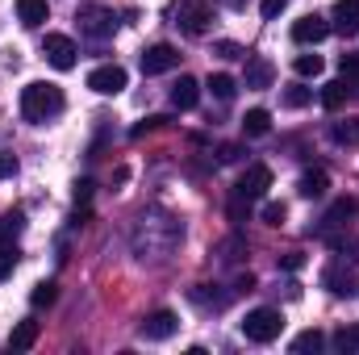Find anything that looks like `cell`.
Instances as JSON below:
<instances>
[{"label":"cell","mask_w":359,"mask_h":355,"mask_svg":"<svg viewBox=\"0 0 359 355\" xmlns=\"http://www.w3.org/2000/svg\"><path fill=\"white\" fill-rule=\"evenodd\" d=\"M180 222L172 213H159V209H151V213H142L138 217V226H134V251H138V260H151V255H168L172 247L180 243Z\"/></svg>","instance_id":"6da1fadb"},{"label":"cell","mask_w":359,"mask_h":355,"mask_svg":"<svg viewBox=\"0 0 359 355\" xmlns=\"http://www.w3.org/2000/svg\"><path fill=\"white\" fill-rule=\"evenodd\" d=\"M63 88L59 84H46V80H34V84H25L21 88V117L29 121V126H46V121H55L59 113H63Z\"/></svg>","instance_id":"7a4b0ae2"},{"label":"cell","mask_w":359,"mask_h":355,"mask_svg":"<svg viewBox=\"0 0 359 355\" xmlns=\"http://www.w3.org/2000/svg\"><path fill=\"white\" fill-rule=\"evenodd\" d=\"M280 330H284V314L271 309V305H259L243 318V335L251 343H271V339H280Z\"/></svg>","instance_id":"3957f363"},{"label":"cell","mask_w":359,"mask_h":355,"mask_svg":"<svg viewBox=\"0 0 359 355\" xmlns=\"http://www.w3.org/2000/svg\"><path fill=\"white\" fill-rule=\"evenodd\" d=\"M76 21H80V34H88V38H113V29H117V17H113V8H104V4H80L76 8Z\"/></svg>","instance_id":"277c9868"},{"label":"cell","mask_w":359,"mask_h":355,"mask_svg":"<svg viewBox=\"0 0 359 355\" xmlns=\"http://www.w3.org/2000/svg\"><path fill=\"white\" fill-rule=\"evenodd\" d=\"M209 21H213V4H209V0H180L176 25L188 38H201V34L209 29Z\"/></svg>","instance_id":"5b68a950"},{"label":"cell","mask_w":359,"mask_h":355,"mask_svg":"<svg viewBox=\"0 0 359 355\" xmlns=\"http://www.w3.org/2000/svg\"><path fill=\"white\" fill-rule=\"evenodd\" d=\"M42 55H46V63L55 67V72H72L76 67V42L67 38V34H46L42 38Z\"/></svg>","instance_id":"8992f818"},{"label":"cell","mask_w":359,"mask_h":355,"mask_svg":"<svg viewBox=\"0 0 359 355\" xmlns=\"http://www.w3.org/2000/svg\"><path fill=\"white\" fill-rule=\"evenodd\" d=\"M268 188H271V168L268 163H251V168L238 176V184H234V196L251 205V201H259Z\"/></svg>","instance_id":"52a82bcc"},{"label":"cell","mask_w":359,"mask_h":355,"mask_svg":"<svg viewBox=\"0 0 359 355\" xmlns=\"http://www.w3.org/2000/svg\"><path fill=\"white\" fill-rule=\"evenodd\" d=\"M176 330H180V318L172 309H155V314H147L142 326H138V335H142L147 343H163V339H172Z\"/></svg>","instance_id":"ba28073f"},{"label":"cell","mask_w":359,"mask_h":355,"mask_svg":"<svg viewBox=\"0 0 359 355\" xmlns=\"http://www.w3.org/2000/svg\"><path fill=\"white\" fill-rule=\"evenodd\" d=\"M172 67H180V51L172 42H155L142 51V76H163Z\"/></svg>","instance_id":"9c48e42d"},{"label":"cell","mask_w":359,"mask_h":355,"mask_svg":"<svg viewBox=\"0 0 359 355\" xmlns=\"http://www.w3.org/2000/svg\"><path fill=\"white\" fill-rule=\"evenodd\" d=\"M126 67H117V63H104V67H96V72H88V88L96 92V96H117V92L126 88Z\"/></svg>","instance_id":"30bf717a"},{"label":"cell","mask_w":359,"mask_h":355,"mask_svg":"<svg viewBox=\"0 0 359 355\" xmlns=\"http://www.w3.org/2000/svg\"><path fill=\"white\" fill-rule=\"evenodd\" d=\"M326 34H330V21L318 17V13H305V17L292 25V42H297V46H318Z\"/></svg>","instance_id":"8fae6325"},{"label":"cell","mask_w":359,"mask_h":355,"mask_svg":"<svg viewBox=\"0 0 359 355\" xmlns=\"http://www.w3.org/2000/svg\"><path fill=\"white\" fill-rule=\"evenodd\" d=\"M271 80H276V67L264 55H251L247 59V88H271Z\"/></svg>","instance_id":"7c38bea8"},{"label":"cell","mask_w":359,"mask_h":355,"mask_svg":"<svg viewBox=\"0 0 359 355\" xmlns=\"http://www.w3.org/2000/svg\"><path fill=\"white\" fill-rule=\"evenodd\" d=\"M46 17H50V4H46V0H17V21H21L25 29H38Z\"/></svg>","instance_id":"4fadbf2b"},{"label":"cell","mask_w":359,"mask_h":355,"mask_svg":"<svg viewBox=\"0 0 359 355\" xmlns=\"http://www.w3.org/2000/svg\"><path fill=\"white\" fill-rule=\"evenodd\" d=\"M330 21H334L339 34H355L359 29V0H339L334 13H330Z\"/></svg>","instance_id":"5bb4252c"},{"label":"cell","mask_w":359,"mask_h":355,"mask_svg":"<svg viewBox=\"0 0 359 355\" xmlns=\"http://www.w3.org/2000/svg\"><path fill=\"white\" fill-rule=\"evenodd\" d=\"M196 100H201V84L192 76H180L176 84H172V105L176 109H196Z\"/></svg>","instance_id":"9a60e30c"},{"label":"cell","mask_w":359,"mask_h":355,"mask_svg":"<svg viewBox=\"0 0 359 355\" xmlns=\"http://www.w3.org/2000/svg\"><path fill=\"white\" fill-rule=\"evenodd\" d=\"M347 96H351V84L347 80H330V84H322V109L326 113H339L347 105Z\"/></svg>","instance_id":"2e32d148"},{"label":"cell","mask_w":359,"mask_h":355,"mask_svg":"<svg viewBox=\"0 0 359 355\" xmlns=\"http://www.w3.org/2000/svg\"><path fill=\"white\" fill-rule=\"evenodd\" d=\"M34 343H38V322H34V318L17 322V326H13V335H8V347H13V351H29Z\"/></svg>","instance_id":"e0dca14e"},{"label":"cell","mask_w":359,"mask_h":355,"mask_svg":"<svg viewBox=\"0 0 359 355\" xmlns=\"http://www.w3.org/2000/svg\"><path fill=\"white\" fill-rule=\"evenodd\" d=\"M326 188H330V176L318 168V172H305L301 184H297V192L305 196V201H318V196H326Z\"/></svg>","instance_id":"ac0fdd59"},{"label":"cell","mask_w":359,"mask_h":355,"mask_svg":"<svg viewBox=\"0 0 359 355\" xmlns=\"http://www.w3.org/2000/svg\"><path fill=\"white\" fill-rule=\"evenodd\" d=\"M355 209H359V205L351 201V196H343V201H334V205H330V213L322 217V234H326V230H334V226H347V217H351Z\"/></svg>","instance_id":"d6986e66"},{"label":"cell","mask_w":359,"mask_h":355,"mask_svg":"<svg viewBox=\"0 0 359 355\" xmlns=\"http://www.w3.org/2000/svg\"><path fill=\"white\" fill-rule=\"evenodd\" d=\"M243 130L251 134V138H264L271 130V113L268 109H247V117H243Z\"/></svg>","instance_id":"ffe728a7"},{"label":"cell","mask_w":359,"mask_h":355,"mask_svg":"<svg viewBox=\"0 0 359 355\" xmlns=\"http://www.w3.org/2000/svg\"><path fill=\"white\" fill-rule=\"evenodd\" d=\"M322 347H326V335H322V330H301V335L292 339V355H309V351L318 355Z\"/></svg>","instance_id":"44dd1931"},{"label":"cell","mask_w":359,"mask_h":355,"mask_svg":"<svg viewBox=\"0 0 359 355\" xmlns=\"http://www.w3.org/2000/svg\"><path fill=\"white\" fill-rule=\"evenodd\" d=\"M21 230H25V213H21V209H13V213H0V243H13V239H21Z\"/></svg>","instance_id":"7402d4cb"},{"label":"cell","mask_w":359,"mask_h":355,"mask_svg":"<svg viewBox=\"0 0 359 355\" xmlns=\"http://www.w3.org/2000/svg\"><path fill=\"white\" fill-rule=\"evenodd\" d=\"M322 67H326V63H322V55H297V59H292V72H297L301 80H318V76H322Z\"/></svg>","instance_id":"603a6c76"},{"label":"cell","mask_w":359,"mask_h":355,"mask_svg":"<svg viewBox=\"0 0 359 355\" xmlns=\"http://www.w3.org/2000/svg\"><path fill=\"white\" fill-rule=\"evenodd\" d=\"M205 88H209L213 96H217V100H222V105H226V100H234V92H238V84H234V76L217 72V76H209V84H205Z\"/></svg>","instance_id":"cb8c5ba5"},{"label":"cell","mask_w":359,"mask_h":355,"mask_svg":"<svg viewBox=\"0 0 359 355\" xmlns=\"http://www.w3.org/2000/svg\"><path fill=\"white\" fill-rule=\"evenodd\" d=\"M322 284H326L334 297H347V293H351V276L339 272V267H326V272H322Z\"/></svg>","instance_id":"d4e9b609"},{"label":"cell","mask_w":359,"mask_h":355,"mask_svg":"<svg viewBox=\"0 0 359 355\" xmlns=\"http://www.w3.org/2000/svg\"><path fill=\"white\" fill-rule=\"evenodd\" d=\"M334 347L343 355H355L359 351V322H351V326H343L339 335H334Z\"/></svg>","instance_id":"484cf974"},{"label":"cell","mask_w":359,"mask_h":355,"mask_svg":"<svg viewBox=\"0 0 359 355\" xmlns=\"http://www.w3.org/2000/svg\"><path fill=\"white\" fill-rule=\"evenodd\" d=\"M55 297H59V284H55V280H42V284H34V293H29L34 309H42V305H55Z\"/></svg>","instance_id":"4316f807"},{"label":"cell","mask_w":359,"mask_h":355,"mask_svg":"<svg viewBox=\"0 0 359 355\" xmlns=\"http://www.w3.org/2000/svg\"><path fill=\"white\" fill-rule=\"evenodd\" d=\"M330 134H334V142H339V147H355V142H359V117H355V121H339Z\"/></svg>","instance_id":"83f0119b"},{"label":"cell","mask_w":359,"mask_h":355,"mask_svg":"<svg viewBox=\"0 0 359 355\" xmlns=\"http://www.w3.org/2000/svg\"><path fill=\"white\" fill-rule=\"evenodd\" d=\"M309 100H313V92L305 88V84H288V88H284V105H288V109H305Z\"/></svg>","instance_id":"f1b7e54d"},{"label":"cell","mask_w":359,"mask_h":355,"mask_svg":"<svg viewBox=\"0 0 359 355\" xmlns=\"http://www.w3.org/2000/svg\"><path fill=\"white\" fill-rule=\"evenodd\" d=\"M17 267V247L13 243H0V280H8Z\"/></svg>","instance_id":"f546056e"},{"label":"cell","mask_w":359,"mask_h":355,"mask_svg":"<svg viewBox=\"0 0 359 355\" xmlns=\"http://www.w3.org/2000/svg\"><path fill=\"white\" fill-rule=\"evenodd\" d=\"M284 217H288V205H284V201H268V205H264V222H268V226H284Z\"/></svg>","instance_id":"4dcf8cb0"},{"label":"cell","mask_w":359,"mask_h":355,"mask_svg":"<svg viewBox=\"0 0 359 355\" xmlns=\"http://www.w3.org/2000/svg\"><path fill=\"white\" fill-rule=\"evenodd\" d=\"M163 126H168V117H147V121L134 126V138H147V134H155V130H163Z\"/></svg>","instance_id":"1f68e13d"},{"label":"cell","mask_w":359,"mask_h":355,"mask_svg":"<svg viewBox=\"0 0 359 355\" xmlns=\"http://www.w3.org/2000/svg\"><path fill=\"white\" fill-rule=\"evenodd\" d=\"M284 8H288V0H264V4H259V13H264V21H276V17H280Z\"/></svg>","instance_id":"d6a6232c"},{"label":"cell","mask_w":359,"mask_h":355,"mask_svg":"<svg viewBox=\"0 0 359 355\" xmlns=\"http://www.w3.org/2000/svg\"><path fill=\"white\" fill-rule=\"evenodd\" d=\"M92 188H96L92 180H76V192H72V196H76V205H88V201H92Z\"/></svg>","instance_id":"836d02e7"},{"label":"cell","mask_w":359,"mask_h":355,"mask_svg":"<svg viewBox=\"0 0 359 355\" xmlns=\"http://www.w3.org/2000/svg\"><path fill=\"white\" fill-rule=\"evenodd\" d=\"M217 159H222V163H238V159H243V147H234V142H226V147L217 151Z\"/></svg>","instance_id":"e575fe53"},{"label":"cell","mask_w":359,"mask_h":355,"mask_svg":"<svg viewBox=\"0 0 359 355\" xmlns=\"http://www.w3.org/2000/svg\"><path fill=\"white\" fill-rule=\"evenodd\" d=\"M17 176V155H0V180Z\"/></svg>","instance_id":"d590c367"},{"label":"cell","mask_w":359,"mask_h":355,"mask_svg":"<svg viewBox=\"0 0 359 355\" xmlns=\"http://www.w3.org/2000/svg\"><path fill=\"white\" fill-rule=\"evenodd\" d=\"M301 264H305V255H301V251H288V255H280V267H288V272H297Z\"/></svg>","instance_id":"8d00e7d4"},{"label":"cell","mask_w":359,"mask_h":355,"mask_svg":"<svg viewBox=\"0 0 359 355\" xmlns=\"http://www.w3.org/2000/svg\"><path fill=\"white\" fill-rule=\"evenodd\" d=\"M217 55H222V59H243V46H234V42H217Z\"/></svg>","instance_id":"74e56055"},{"label":"cell","mask_w":359,"mask_h":355,"mask_svg":"<svg viewBox=\"0 0 359 355\" xmlns=\"http://www.w3.org/2000/svg\"><path fill=\"white\" fill-rule=\"evenodd\" d=\"M251 288H255V276H251V272H243V276H238V293H251Z\"/></svg>","instance_id":"f35d334b"},{"label":"cell","mask_w":359,"mask_h":355,"mask_svg":"<svg viewBox=\"0 0 359 355\" xmlns=\"http://www.w3.org/2000/svg\"><path fill=\"white\" fill-rule=\"evenodd\" d=\"M226 4H230V8H247V0H226Z\"/></svg>","instance_id":"ab89813d"},{"label":"cell","mask_w":359,"mask_h":355,"mask_svg":"<svg viewBox=\"0 0 359 355\" xmlns=\"http://www.w3.org/2000/svg\"><path fill=\"white\" fill-rule=\"evenodd\" d=\"M347 84H351V88H355V96H359V72L351 76V80H347Z\"/></svg>","instance_id":"60d3db41"}]
</instances>
